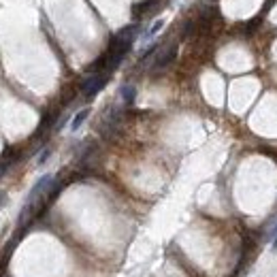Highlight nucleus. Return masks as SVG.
<instances>
[{
	"mask_svg": "<svg viewBox=\"0 0 277 277\" xmlns=\"http://www.w3.org/2000/svg\"><path fill=\"white\" fill-rule=\"evenodd\" d=\"M107 81H109V70H98V73H92L84 81V84H81V92H84L86 98H92V96H96L98 92L107 86Z\"/></svg>",
	"mask_w": 277,
	"mask_h": 277,
	"instance_id": "nucleus-1",
	"label": "nucleus"
},
{
	"mask_svg": "<svg viewBox=\"0 0 277 277\" xmlns=\"http://www.w3.org/2000/svg\"><path fill=\"white\" fill-rule=\"evenodd\" d=\"M175 54H177V47H175V45L167 47V51H162V54L156 58V68H164L173 58H175Z\"/></svg>",
	"mask_w": 277,
	"mask_h": 277,
	"instance_id": "nucleus-2",
	"label": "nucleus"
},
{
	"mask_svg": "<svg viewBox=\"0 0 277 277\" xmlns=\"http://www.w3.org/2000/svg\"><path fill=\"white\" fill-rule=\"evenodd\" d=\"M120 92H122V98H124L126 105H132V102H135V98H137V90H135V86L126 84V86H122Z\"/></svg>",
	"mask_w": 277,
	"mask_h": 277,
	"instance_id": "nucleus-3",
	"label": "nucleus"
},
{
	"mask_svg": "<svg viewBox=\"0 0 277 277\" xmlns=\"http://www.w3.org/2000/svg\"><path fill=\"white\" fill-rule=\"evenodd\" d=\"M88 115H90V109H81L79 113L73 117V122H70V130H73V132H75V130H79V128H81V124H84V122L88 120Z\"/></svg>",
	"mask_w": 277,
	"mask_h": 277,
	"instance_id": "nucleus-4",
	"label": "nucleus"
},
{
	"mask_svg": "<svg viewBox=\"0 0 277 277\" xmlns=\"http://www.w3.org/2000/svg\"><path fill=\"white\" fill-rule=\"evenodd\" d=\"M162 26H164V19H158V22L151 26V30H149V36H153V34H156V32H158V30H160Z\"/></svg>",
	"mask_w": 277,
	"mask_h": 277,
	"instance_id": "nucleus-5",
	"label": "nucleus"
},
{
	"mask_svg": "<svg viewBox=\"0 0 277 277\" xmlns=\"http://www.w3.org/2000/svg\"><path fill=\"white\" fill-rule=\"evenodd\" d=\"M47 158H49V149H45V151H43V153H41V156H38V164H43Z\"/></svg>",
	"mask_w": 277,
	"mask_h": 277,
	"instance_id": "nucleus-6",
	"label": "nucleus"
},
{
	"mask_svg": "<svg viewBox=\"0 0 277 277\" xmlns=\"http://www.w3.org/2000/svg\"><path fill=\"white\" fill-rule=\"evenodd\" d=\"M5 203H7V192H3V190H0V207H3Z\"/></svg>",
	"mask_w": 277,
	"mask_h": 277,
	"instance_id": "nucleus-7",
	"label": "nucleus"
},
{
	"mask_svg": "<svg viewBox=\"0 0 277 277\" xmlns=\"http://www.w3.org/2000/svg\"><path fill=\"white\" fill-rule=\"evenodd\" d=\"M273 250H277V232H275V239H273Z\"/></svg>",
	"mask_w": 277,
	"mask_h": 277,
	"instance_id": "nucleus-8",
	"label": "nucleus"
}]
</instances>
